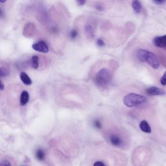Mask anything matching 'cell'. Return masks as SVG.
I'll return each mask as SVG.
<instances>
[{"label":"cell","mask_w":166,"mask_h":166,"mask_svg":"<svg viewBox=\"0 0 166 166\" xmlns=\"http://www.w3.org/2000/svg\"><path fill=\"white\" fill-rule=\"evenodd\" d=\"M146 101V97L137 93H131L124 97L123 103L128 107H134L144 103Z\"/></svg>","instance_id":"obj_1"},{"label":"cell","mask_w":166,"mask_h":166,"mask_svg":"<svg viewBox=\"0 0 166 166\" xmlns=\"http://www.w3.org/2000/svg\"><path fill=\"white\" fill-rule=\"evenodd\" d=\"M112 79V74L109 70L106 68L100 70L96 75V82L100 86L104 87L109 85Z\"/></svg>","instance_id":"obj_2"},{"label":"cell","mask_w":166,"mask_h":166,"mask_svg":"<svg viewBox=\"0 0 166 166\" xmlns=\"http://www.w3.org/2000/svg\"><path fill=\"white\" fill-rule=\"evenodd\" d=\"M146 62L153 69H158L160 66V61L158 60L156 55L149 51L147 55Z\"/></svg>","instance_id":"obj_3"},{"label":"cell","mask_w":166,"mask_h":166,"mask_svg":"<svg viewBox=\"0 0 166 166\" xmlns=\"http://www.w3.org/2000/svg\"><path fill=\"white\" fill-rule=\"evenodd\" d=\"M32 48L40 53H46L49 52V47L46 43L44 41H39L38 42H36L33 44Z\"/></svg>","instance_id":"obj_4"},{"label":"cell","mask_w":166,"mask_h":166,"mask_svg":"<svg viewBox=\"0 0 166 166\" xmlns=\"http://www.w3.org/2000/svg\"><path fill=\"white\" fill-rule=\"evenodd\" d=\"M146 92L149 96H163L165 94V92L164 90L160 88L152 86L146 90Z\"/></svg>","instance_id":"obj_5"},{"label":"cell","mask_w":166,"mask_h":166,"mask_svg":"<svg viewBox=\"0 0 166 166\" xmlns=\"http://www.w3.org/2000/svg\"><path fill=\"white\" fill-rule=\"evenodd\" d=\"M154 45L159 48L166 47V35L161 36V37H157L155 38L153 40Z\"/></svg>","instance_id":"obj_6"},{"label":"cell","mask_w":166,"mask_h":166,"mask_svg":"<svg viewBox=\"0 0 166 166\" xmlns=\"http://www.w3.org/2000/svg\"><path fill=\"white\" fill-rule=\"evenodd\" d=\"M140 128L143 132L148 133V134L151 132V128L150 125H149L148 122L146 120H143L140 122Z\"/></svg>","instance_id":"obj_7"},{"label":"cell","mask_w":166,"mask_h":166,"mask_svg":"<svg viewBox=\"0 0 166 166\" xmlns=\"http://www.w3.org/2000/svg\"><path fill=\"white\" fill-rule=\"evenodd\" d=\"M29 100V93L24 90L21 93V96H20V105L21 106H24L25 105L28 101Z\"/></svg>","instance_id":"obj_8"},{"label":"cell","mask_w":166,"mask_h":166,"mask_svg":"<svg viewBox=\"0 0 166 166\" xmlns=\"http://www.w3.org/2000/svg\"><path fill=\"white\" fill-rule=\"evenodd\" d=\"M20 78L21 79V81L25 85L29 86L32 84L31 79L26 73H25V72H21L20 75Z\"/></svg>","instance_id":"obj_9"},{"label":"cell","mask_w":166,"mask_h":166,"mask_svg":"<svg viewBox=\"0 0 166 166\" xmlns=\"http://www.w3.org/2000/svg\"><path fill=\"white\" fill-rule=\"evenodd\" d=\"M148 51L144 49H140L137 53V57L138 60L141 62H145L146 61V57L147 55Z\"/></svg>","instance_id":"obj_10"},{"label":"cell","mask_w":166,"mask_h":166,"mask_svg":"<svg viewBox=\"0 0 166 166\" xmlns=\"http://www.w3.org/2000/svg\"><path fill=\"white\" fill-rule=\"evenodd\" d=\"M110 141L114 146H119L122 143V140L117 135H112L110 137Z\"/></svg>","instance_id":"obj_11"},{"label":"cell","mask_w":166,"mask_h":166,"mask_svg":"<svg viewBox=\"0 0 166 166\" xmlns=\"http://www.w3.org/2000/svg\"><path fill=\"white\" fill-rule=\"evenodd\" d=\"M132 7L134 12L138 14L141 11V4L139 0H133L132 2Z\"/></svg>","instance_id":"obj_12"},{"label":"cell","mask_w":166,"mask_h":166,"mask_svg":"<svg viewBox=\"0 0 166 166\" xmlns=\"http://www.w3.org/2000/svg\"><path fill=\"white\" fill-rule=\"evenodd\" d=\"M36 158H37V159L39 161H42L44 160L45 158L44 151L40 149H38L37 150V152H36Z\"/></svg>","instance_id":"obj_13"},{"label":"cell","mask_w":166,"mask_h":166,"mask_svg":"<svg viewBox=\"0 0 166 166\" xmlns=\"http://www.w3.org/2000/svg\"><path fill=\"white\" fill-rule=\"evenodd\" d=\"M32 66L34 69H37L39 66V58L38 56L34 55L31 59Z\"/></svg>","instance_id":"obj_14"},{"label":"cell","mask_w":166,"mask_h":166,"mask_svg":"<svg viewBox=\"0 0 166 166\" xmlns=\"http://www.w3.org/2000/svg\"><path fill=\"white\" fill-rule=\"evenodd\" d=\"M9 72L6 68L3 67L0 68V77H1L2 78L9 75Z\"/></svg>","instance_id":"obj_15"},{"label":"cell","mask_w":166,"mask_h":166,"mask_svg":"<svg viewBox=\"0 0 166 166\" xmlns=\"http://www.w3.org/2000/svg\"><path fill=\"white\" fill-rule=\"evenodd\" d=\"M85 29H86V33H88L89 35H92L93 33V28L92 27L91 25H86L85 27Z\"/></svg>","instance_id":"obj_16"},{"label":"cell","mask_w":166,"mask_h":166,"mask_svg":"<svg viewBox=\"0 0 166 166\" xmlns=\"http://www.w3.org/2000/svg\"><path fill=\"white\" fill-rule=\"evenodd\" d=\"M93 125H94V127L97 129H99L102 127L101 123V121L99 120L94 121V122H93Z\"/></svg>","instance_id":"obj_17"},{"label":"cell","mask_w":166,"mask_h":166,"mask_svg":"<svg viewBox=\"0 0 166 166\" xmlns=\"http://www.w3.org/2000/svg\"><path fill=\"white\" fill-rule=\"evenodd\" d=\"M160 83L163 86H166V71H165L163 76L160 79Z\"/></svg>","instance_id":"obj_18"},{"label":"cell","mask_w":166,"mask_h":166,"mask_svg":"<svg viewBox=\"0 0 166 166\" xmlns=\"http://www.w3.org/2000/svg\"><path fill=\"white\" fill-rule=\"evenodd\" d=\"M77 35H78V33H77V30L74 29V30H72L70 33V37L72 39L75 38L77 37Z\"/></svg>","instance_id":"obj_19"},{"label":"cell","mask_w":166,"mask_h":166,"mask_svg":"<svg viewBox=\"0 0 166 166\" xmlns=\"http://www.w3.org/2000/svg\"><path fill=\"white\" fill-rule=\"evenodd\" d=\"M0 166H12L11 164L8 160H3L2 161L1 164H0Z\"/></svg>","instance_id":"obj_20"},{"label":"cell","mask_w":166,"mask_h":166,"mask_svg":"<svg viewBox=\"0 0 166 166\" xmlns=\"http://www.w3.org/2000/svg\"><path fill=\"white\" fill-rule=\"evenodd\" d=\"M97 44L99 47H103L105 46V42L102 39H98L97 41Z\"/></svg>","instance_id":"obj_21"},{"label":"cell","mask_w":166,"mask_h":166,"mask_svg":"<svg viewBox=\"0 0 166 166\" xmlns=\"http://www.w3.org/2000/svg\"><path fill=\"white\" fill-rule=\"evenodd\" d=\"M77 4L80 6H83L86 3V0H76Z\"/></svg>","instance_id":"obj_22"},{"label":"cell","mask_w":166,"mask_h":166,"mask_svg":"<svg viewBox=\"0 0 166 166\" xmlns=\"http://www.w3.org/2000/svg\"><path fill=\"white\" fill-rule=\"evenodd\" d=\"M93 166H106V165L103 162L98 161V162H96L94 163V164H93Z\"/></svg>","instance_id":"obj_23"},{"label":"cell","mask_w":166,"mask_h":166,"mask_svg":"<svg viewBox=\"0 0 166 166\" xmlns=\"http://www.w3.org/2000/svg\"><path fill=\"white\" fill-rule=\"evenodd\" d=\"M154 2L157 4H162L165 2V0H154Z\"/></svg>","instance_id":"obj_24"},{"label":"cell","mask_w":166,"mask_h":166,"mask_svg":"<svg viewBox=\"0 0 166 166\" xmlns=\"http://www.w3.org/2000/svg\"><path fill=\"white\" fill-rule=\"evenodd\" d=\"M4 84L1 81V86H0V90H1V91H3L4 90Z\"/></svg>","instance_id":"obj_25"},{"label":"cell","mask_w":166,"mask_h":166,"mask_svg":"<svg viewBox=\"0 0 166 166\" xmlns=\"http://www.w3.org/2000/svg\"><path fill=\"white\" fill-rule=\"evenodd\" d=\"M7 1V0H0V2H1L2 3H4V2H5Z\"/></svg>","instance_id":"obj_26"}]
</instances>
